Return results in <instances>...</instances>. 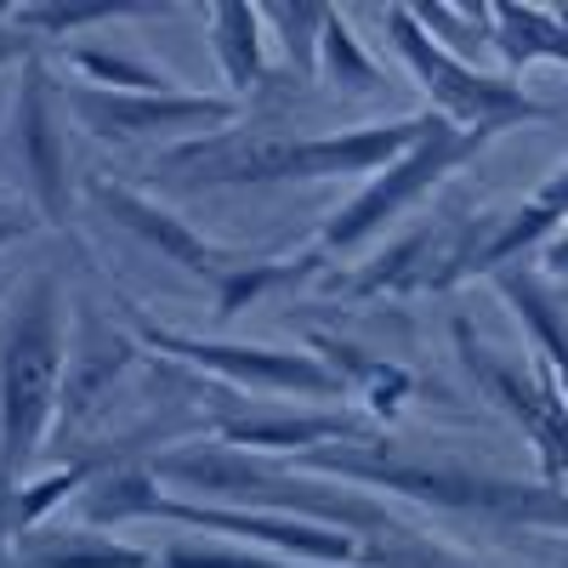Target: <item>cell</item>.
Segmentation results:
<instances>
[{
    "instance_id": "1",
    "label": "cell",
    "mask_w": 568,
    "mask_h": 568,
    "mask_svg": "<svg viewBox=\"0 0 568 568\" xmlns=\"http://www.w3.org/2000/svg\"><path fill=\"white\" fill-rule=\"evenodd\" d=\"M63 398V278L45 267L0 336V546H12L18 471L45 449Z\"/></svg>"
},
{
    "instance_id": "2",
    "label": "cell",
    "mask_w": 568,
    "mask_h": 568,
    "mask_svg": "<svg viewBox=\"0 0 568 568\" xmlns=\"http://www.w3.org/2000/svg\"><path fill=\"white\" fill-rule=\"evenodd\" d=\"M433 109L393 120V125H364V131H329V136H251V142H182L165 154L171 171L205 187H251V182H318V176H364L387 171L404 160L415 142L433 131Z\"/></svg>"
},
{
    "instance_id": "3",
    "label": "cell",
    "mask_w": 568,
    "mask_h": 568,
    "mask_svg": "<svg viewBox=\"0 0 568 568\" xmlns=\"http://www.w3.org/2000/svg\"><path fill=\"white\" fill-rule=\"evenodd\" d=\"M387 29L398 40L404 63L420 74V85L433 91V114H444L449 125L460 131H506V125H524V120H551L557 103H540L529 98L511 74H478L471 63L449 58L444 45L415 23L409 7H393L387 12Z\"/></svg>"
},
{
    "instance_id": "4",
    "label": "cell",
    "mask_w": 568,
    "mask_h": 568,
    "mask_svg": "<svg viewBox=\"0 0 568 568\" xmlns=\"http://www.w3.org/2000/svg\"><path fill=\"white\" fill-rule=\"evenodd\" d=\"M495 136H500V131H460V125H449V120L438 114V120H433V131H426L404 160H393V165H387L382 176H375L353 205H342L336 216H329V227L318 233V251H324V256H336V251L364 245L375 227H387L409 200H420L426 187L444 182L455 165H466L478 149H489Z\"/></svg>"
},
{
    "instance_id": "5",
    "label": "cell",
    "mask_w": 568,
    "mask_h": 568,
    "mask_svg": "<svg viewBox=\"0 0 568 568\" xmlns=\"http://www.w3.org/2000/svg\"><path fill=\"white\" fill-rule=\"evenodd\" d=\"M455 342H460V358H466V369H471V382H478V387L535 438V449L546 455V478H551L557 489H568V398L557 393V382H551L546 369L524 375L517 364L495 358L489 347L471 342L466 324L455 329ZM535 364H540V358H535Z\"/></svg>"
},
{
    "instance_id": "6",
    "label": "cell",
    "mask_w": 568,
    "mask_h": 568,
    "mask_svg": "<svg viewBox=\"0 0 568 568\" xmlns=\"http://www.w3.org/2000/svg\"><path fill=\"white\" fill-rule=\"evenodd\" d=\"M131 313V329L142 342H149L154 353L165 358H187V364H200V369H216L227 375V382H256V387H284V393H318V398H336L342 393V375H329L324 364L302 358V353H273V347H227V342H187L176 336V329H160L142 307L120 302Z\"/></svg>"
},
{
    "instance_id": "7",
    "label": "cell",
    "mask_w": 568,
    "mask_h": 568,
    "mask_svg": "<svg viewBox=\"0 0 568 568\" xmlns=\"http://www.w3.org/2000/svg\"><path fill=\"white\" fill-rule=\"evenodd\" d=\"M74 120L103 136V142H136V136H165V131H187V125H233L245 114L240 98H205V91H171V98H131V91H98L80 85L69 98Z\"/></svg>"
},
{
    "instance_id": "8",
    "label": "cell",
    "mask_w": 568,
    "mask_h": 568,
    "mask_svg": "<svg viewBox=\"0 0 568 568\" xmlns=\"http://www.w3.org/2000/svg\"><path fill=\"white\" fill-rule=\"evenodd\" d=\"M91 200H98L120 227H131L142 245H154V251H165L171 262H182L187 273H200V278H211L216 291L233 278V273H245L251 267V256H240V251H222V245H205L194 227H182L176 216H165L160 205H149V200H136L125 182H109V176H91V187H85Z\"/></svg>"
},
{
    "instance_id": "9",
    "label": "cell",
    "mask_w": 568,
    "mask_h": 568,
    "mask_svg": "<svg viewBox=\"0 0 568 568\" xmlns=\"http://www.w3.org/2000/svg\"><path fill=\"white\" fill-rule=\"evenodd\" d=\"M125 364H131V342L114 324H103L98 307H85L80 313V347L69 358V382H63V398H58V444L80 438L85 426L98 420V409L109 404Z\"/></svg>"
},
{
    "instance_id": "10",
    "label": "cell",
    "mask_w": 568,
    "mask_h": 568,
    "mask_svg": "<svg viewBox=\"0 0 568 568\" xmlns=\"http://www.w3.org/2000/svg\"><path fill=\"white\" fill-rule=\"evenodd\" d=\"M18 154L23 171L34 182V200L45 211V222H69V154L58 136V114L45 98V63L29 58L23 85H18Z\"/></svg>"
},
{
    "instance_id": "11",
    "label": "cell",
    "mask_w": 568,
    "mask_h": 568,
    "mask_svg": "<svg viewBox=\"0 0 568 568\" xmlns=\"http://www.w3.org/2000/svg\"><path fill=\"white\" fill-rule=\"evenodd\" d=\"M562 222H568V165L551 171V176L535 187V200H529V205H517L506 222H495V233L478 245V256H471L466 273H500L511 256H524L529 245H540L546 233L562 227Z\"/></svg>"
},
{
    "instance_id": "12",
    "label": "cell",
    "mask_w": 568,
    "mask_h": 568,
    "mask_svg": "<svg viewBox=\"0 0 568 568\" xmlns=\"http://www.w3.org/2000/svg\"><path fill=\"white\" fill-rule=\"evenodd\" d=\"M23 551L12 568H160V551L114 546L103 535H52V540H18Z\"/></svg>"
},
{
    "instance_id": "13",
    "label": "cell",
    "mask_w": 568,
    "mask_h": 568,
    "mask_svg": "<svg viewBox=\"0 0 568 568\" xmlns=\"http://www.w3.org/2000/svg\"><path fill=\"white\" fill-rule=\"evenodd\" d=\"M500 278V291H506V302L524 313V324H529V336H535V358H540V369L557 382V393L568 398V329L557 324V307L540 296V284L535 278H524V273H495Z\"/></svg>"
},
{
    "instance_id": "14",
    "label": "cell",
    "mask_w": 568,
    "mask_h": 568,
    "mask_svg": "<svg viewBox=\"0 0 568 568\" xmlns=\"http://www.w3.org/2000/svg\"><path fill=\"white\" fill-rule=\"evenodd\" d=\"M205 23L216 34V58L227 69V85L233 91L262 85V74H267L262 69V12H251V7H211Z\"/></svg>"
},
{
    "instance_id": "15",
    "label": "cell",
    "mask_w": 568,
    "mask_h": 568,
    "mask_svg": "<svg viewBox=\"0 0 568 568\" xmlns=\"http://www.w3.org/2000/svg\"><path fill=\"white\" fill-rule=\"evenodd\" d=\"M489 23H495V45L506 52V63H535V58L568 63V29H562L551 12L495 7V12H489Z\"/></svg>"
},
{
    "instance_id": "16",
    "label": "cell",
    "mask_w": 568,
    "mask_h": 568,
    "mask_svg": "<svg viewBox=\"0 0 568 568\" xmlns=\"http://www.w3.org/2000/svg\"><path fill=\"white\" fill-rule=\"evenodd\" d=\"M69 69L85 74V85H98V91H131V98H171V91H182L160 69L136 63V58H120V52H98V45H74Z\"/></svg>"
},
{
    "instance_id": "17",
    "label": "cell",
    "mask_w": 568,
    "mask_h": 568,
    "mask_svg": "<svg viewBox=\"0 0 568 568\" xmlns=\"http://www.w3.org/2000/svg\"><path fill=\"white\" fill-rule=\"evenodd\" d=\"M171 7H131V0H98V7H18L7 12V23L29 40V34H69V29H91V23H114V18H154Z\"/></svg>"
},
{
    "instance_id": "18",
    "label": "cell",
    "mask_w": 568,
    "mask_h": 568,
    "mask_svg": "<svg viewBox=\"0 0 568 568\" xmlns=\"http://www.w3.org/2000/svg\"><path fill=\"white\" fill-rule=\"evenodd\" d=\"M318 58H324V69H329V80H342V91H382L387 85V74H382V63H369V52L353 40V29L329 12L324 18V34H318Z\"/></svg>"
},
{
    "instance_id": "19",
    "label": "cell",
    "mask_w": 568,
    "mask_h": 568,
    "mask_svg": "<svg viewBox=\"0 0 568 568\" xmlns=\"http://www.w3.org/2000/svg\"><path fill=\"white\" fill-rule=\"evenodd\" d=\"M160 568H296V562L245 557V551H222V546H165Z\"/></svg>"
},
{
    "instance_id": "20",
    "label": "cell",
    "mask_w": 568,
    "mask_h": 568,
    "mask_svg": "<svg viewBox=\"0 0 568 568\" xmlns=\"http://www.w3.org/2000/svg\"><path fill=\"white\" fill-rule=\"evenodd\" d=\"M23 52V34L7 23V12H0V63H7V58H18Z\"/></svg>"
},
{
    "instance_id": "21",
    "label": "cell",
    "mask_w": 568,
    "mask_h": 568,
    "mask_svg": "<svg viewBox=\"0 0 568 568\" xmlns=\"http://www.w3.org/2000/svg\"><path fill=\"white\" fill-rule=\"evenodd\" d=\"M18 233H29V216H0V245L18 240Z\"/></svg>"
},
{
    "instance_id": "22",
    "label": "cell",
    "mask_w": 568,
    "mask_h": 568,
    "mask_svg": "<svg viewBox=\"0 0 568 568\" xmlns=\"http://www.w3.org/2000/svg\"><path fill=\"white\" fill-rule=\"evenodd\" d=\"M546 267H557V273L568 267V240H557V245H546Z\"/></svg>"
},
{
    "instance_id": "23",
    "label": "cell",
    "mask_w": 568,
    "mask_h": 568,
    "mask_svg": "<svg viewBox=\"0 0 568 568\" xmlns=\"http://www.w3.org/2000/svg\"><path fill=\"white\" fill-rule=\"evenodd\" d=\"M0 568H12V551L7 546H0Z\"/></svg>"
}]
</instances>
